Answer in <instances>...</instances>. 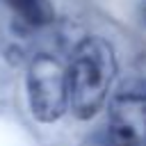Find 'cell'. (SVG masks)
<instances>
[{
	"label": "cell",
	"instance_id": "cell-2",
	"mask_svg": "<svg viewBox=\"0 0 146 146\" xmlns=\"http://www.w3.org/2000/svg\"><path fill=\"white\" fill-rule=\"evenodd\" d=\"M27 100L32 116L41 123H55L68 110V80L66 64L50 55L39 52L27 64Z\"/></svg>",
	"mask_w": 146,
	"mask_h": 146
},
{
	"label": "cell",
	"instance_id": "cell-5",
	"mask_svg": "<svg viewBox=\"0 0 146 146\" xmlns=\"http://www.w3.org/2000/svg\"><path fill=\"white\" fill-rule=\"evenodd\" d=\"M139 18H141V25L146 27V0L139 5Z\"/></svg>",
	"mask_w": 146,
	"mask_h": 146
},
{
	"label": "cell",
	"instance_id": "cell-4",
	"mask_svg": "<svg viewBox=\"0 0 146 146\" xmlns=\"http://www.w3.org/2000/svg\"><path fill=\"white\" fill-rule=\"evenodd\" d=\"M5 2L23 30H41L55 21V7L50 0H5Z\"/></svg>",
	"mask_w": 146,
	"mask_h": 146
},
{
	"label": "cell",
	"instance_id": "cell-3",
	"mask_svg": "<svg viewBox=\"0 0 146 146\" xmlns=\"http://www.w3.org/2000/svg\"><path fill=\"white\" fill-rule=\"evenodd\" d=\"M110 137L116 146H146V80L130 78L110 98Z\"/></svg>",
	"mask_w": 146,
	"mask_h": 146
},
{
	"label": "cell",
	"instance_id": "cell-1",
	"mask_svg": "<svg viewBox=\"0 0 146 146\" xmlns=\"http://www.w3.org/2000/svg\"><path fill=\"white\" fill-rule=\"evenodd\" d=\"M116 75L114 48L103 36H84L75 43L66 66L68 110L78 119H91L107 100Z\"/></svg>",
	"mask_w": 146,
	"mask_h": 146
}]
</instances>
